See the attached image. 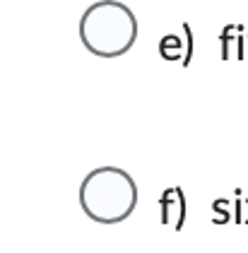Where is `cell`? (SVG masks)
Instances as JSON below:
<instances>
[{"mask_svg": "<svg viewBox=\"0 0 248 253\" xmlns=\"http://www.w3.org/2000/svg\"><path fill=\"white\" fill-rule=\"evenodd\" d=\"M234 219V203L227 198L212 200V222L214 224H227Z\"/></svg>", "mask_w": 248, "mask_h": 253, "instance_id": "obj_6", "label": "cell"}, {"mask_svg": "<svg viewBox=\"0 0 248 253\" xmlns=\"http://www.w3.org/2000/svg\"><path fill=\"white\" fill-rule=\"evenodd\" d=\"M234 222L248 224V195H244L241 188L234 191Z\"/></svg>", "mask_w": 248, "mask_h": 253, "instance_id": "obj_7", "label": "cell"}, {"mask_svg": "<svg viewBox=\"0 0 248 253\" xmlns=\"http://www.w3.org/2000/svg\"><path fill=\"white\" fill-rule=\"evenodd\" d=\"M219 41H222V58L224 60H244V51L248 43L244 24H227L219 34Z\"/></svg>", "mask_w": 248, "mask_h": 253, "instance_id": "obj_4", "label": "cell"}, {"mask_svg": "<svg viewBox=\"0 0 248 253\" xmlns=\"http://www.w3.org/2000/svg\"><path fill=\"white\" fill-rule=\"evenodd\" d=\"M80 39L99 58H118L128 53L137 39V17L125 2L99 0L80 17Z\"/></svg>", "mask_w": 248, "mask_h": 253, "instance_id": "obj_1", "label": "cell"}, {"mask_svg": "<svg viewBox=\"0 0 248 253\" xmlns=\"http://www.w3.org/2000/svg\"><path fill=\"white\" fill-rule=\"evenodd\" d=\"M159 208H162V224L178 232L186 222V195H183V191L178 186L166 188L159 198Z\"/></svg>", "mask_w": 248, "mask_h": 253, "instance_id": "obj_3", "label": "cell"}, {"mask_svg": "<svg viewBox=\"0 0 248 253\" xmlns=\"http://www.w3.org/2000/svg\"><path fill=\"white\" fill-rule=\"evenodd\" d=\"M80 205L99 224H118L133 214L137 186L133 176L118 167H99L80 186Z\"/></svg>", "mask_w": 248, "mask_h": 253, "instance_id": "obj_2", "label": "cell"}, {"mask_svg": "<svg viewBox=\"0 0 248 253\" xmlns=\"http://www.w3.org/2000/svg\"><path fill=\"white\" fill-rule=\"evenodd\" d=\"M159 56L164 60H183L186 56V39L178 34H166L159 41Z\"/></svg>", "mask_w": 248, "mask_h": 253, "instance_id": "obj_5", "label": "cell"}, {"mask_svg": "<svg viewBox=\"0 0 248 253\" xmlns=\"http://www.w3.org/2000/svg\"><path fill=\"white\" fill-rule=\"evenodd\" d=\"M183 39H186V56H183V65H191V58H193V29H191V24H188V22L183 24Z\"/></svg>", "mask_w": 248, "mask_h": 253, "instance_id": "obj_8", "label": "cell"}]
</instances>
